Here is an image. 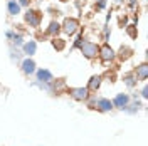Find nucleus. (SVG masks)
<instances>
[{"label":"nucleus","mask_w":148,"mask_h":146,"mask_svg":"<svg viewBox=\"0 0 148 146\" xmlns=\"http://www.w3.org/2000/svg\"><path fill=\"white\" fill-rule=\"evenodd\" d=\"M79 50H81V54L86 59H96L98 52H99V46L91 42V40H84L83 44H81V47H79Z\"/></svg>","instance_id":"1"},{"label":"nucleus","mask_w":148,"mask_h":146,"mask_svg":"<svg viewBox=\"0 0 148 146\" xmlns=\"http://www.w3.org/2000/svg\"><path fill=\"white\" fill-rule=\"evenodd\" d=\"M79 30V20L74 17H66L64 22L61 24V32H64L66 35H74Z\"/></svg>","instance_id":"2"},{"label":"nucleus","mask_w":148,"mask_h":146,"mask_svg":"<svg viewBox=\"0 0 148 146\" xmlns=\"http://www.w3.org/2000/svg\"><path fill=\"white\" fill-rule=\"evenodd\" d=\"M98 57L101 59L103 62H113L114 59H116V52H114V49L108 44V42H104L101 47H99V52H98Z\"/></svg>","instance_id":"3"},{"label":"nucleus","mask_w":148,"mask_h":146,"mask_svg":"<svg viewBox=\"0 0 148 146\" xmlns=\"http://www.w3.org/2000/svg\"><path fill=\"white\" fill-rule=\"evenodd\" d=\"M24 20L27 22L30 27L37 29L40 25V20H42V14L39 10H34V9H27V12L24 14Z\"/></svg>","instance_id":"4"},{"label":"nucleus","mask_w":148,"mask_h":146,"mask_svg":"<svg viewBox=\"0 0 148 146\" xmlns=\"http://www.w3.org/2000/svg\"><path fill=\"white\" fill-rule=\"evenodd\" d=\"M67 92H69V96H71L74 101H86L89 98V92L91 91H89L88 87H69Z\"/></svg>","instance_id":"5"},{"label":"nucleus","mask_w":148,"mask_h":146,"mask_svg":"<svg viewBox=\"0 0 148 146\" xmlns=\"http://www.w3.org/2000/svg\"><path fill=\"white\" fill-rule=\"evenodd\" d=\"M130 101H131V96H130V94L120 92V94H116V96H114V99L111 101V102H113V108H116V109L123 111L126 106H128Z\"/></svg>","instance_id":"6"},{"label":"nucleus","mask_w":148,"mask_h":146,"mask_svg":"<svg viewBox=\"0 0 148 146\" xmlns=\"http://www.w3.org/2000/svg\"><path fill=\"white\" fill-rule=\"evenodd\" d=\"M94 109H98L99 113H110V111H113L114 108H113L111 99H108V98H96Z\"/></svg>","instance_id":"7"},{"label":"nucleus","mask_w":148,"mask_h":146,"mask_svg":"<svg viewBox=\"0 0 148 146\" xmlns=\"http://www.w3.org/2000/svg\"><path fill=\"white\" fill-rule=\"evenodd\" d=\"M20 69H22V72H24V74L32 76V74L36 72L37 64L34 62V59H32V57H25V59H22V61H20Z\"/></svg>","instance_id":"8"},{"label":"nucleus","mask_w":148,"mask_h":146,"mask_svg":"<svg viewBox=\"0 0 148 146\" xmlns=\"http://www.w3.org/2000/svg\"><path fill=\"white\" fill-rule=\"evenodd\" d=\"M37 52V42L36 40H25L22 46V54L25 57H32Z\"/></svg>","instance_id":"9"},{"label":"nucleus","mask_w":148,"mask_h":146,"mask_svg":"<svg viewBox=\"0 0 148 146\" xmlns=\"http://www.w3.org/2000/svg\"><path fill=\"white\" fill-rule=\"evenodd\" d=\"M37 76V81H42V82H52L54 81V76H52V72L49 71V69H36V72H34Z\"/></svg>","instance_id":"10"},{"label":"nucleus","mask_w":148,"mask_h":146,"mask_svg":"<svg viewBox=\"0 0 148 146\" xmlns=\"http://www.w3.org/2000/svg\"><path fill=\"white\" fill-rule=\"evenodd\" d=\"M135 76H136V79L138 81H147L148 79V65L147 62H143V64L136 65V69H135Z\"/></svg>","instance_id":"11"},{"label":"nucleus","mask_w":148,"mask_h":146,"mask_svg":"<svg viewBox=\"0 0 148 146\" xmlns=\"http://www.w3.org/2000/svg\"><path fill=\"white\" fill-rule=\"evenodd\" d=\"M141 108H143V104H141V102H140L138 99H135L133 102L130 101V102H128V106H126V108H125L123 111H125L126 114H136V113H138V111L141 109Z\"/></svg>","instance_id":"12"},{"label":"nucleus","mask_w":148,"mask_h":146,"mask_svg":"<svg viewBox=\"0 0 148 146\" xmlns=\"http://www.w3.org/2000/svg\"><path fill=\"white\" fill-rule=\"evenodd\" d=\"M7 12H9V15L15 17L22 12V7L17 3V0H10V2H7Z\"/></svg>","instance_id":"13"},{"label":"nucleus","mask_w":148,"mask_h":146,"mask_svg":"<svg viewBox=\"0 0 148 146\" xmlns=\"http://www.w3.org/2000/svg\"><path fill=\"white\" fill-rule=\"evenodd\" d=\"M123 82H125V86L130 87V89H133V87H136V84H138V79H136V76L133 72H128L123 76Z\"/></svg>","instance_id":"14"},{"label":"nucleus","mask_w":148,"mask_h":146,"mask_svg":"<svg viewBox=\"0 0 148 146\" xmlns=\"http://www.w3.org/2000/svg\"><path fill=\"white\" fill-rule=\"evenodd\" d=\"M47 35H52L56 37L57 34H61V24L57 22V20H52L51 24H49V27H47Z\"/></svg>","instance_id":"15"},{"label":"nucleus","mask_w":148,"mask_h":146,"mask_svg":"<svg viewBox=\"0 0 148 146\" xmlns=\"http://www.w3.org/2000/svg\"><path fill=\"white\" fill-rule=\"evenodd\" d=\"M101 81H103L101 76H92L86 87H88L89 91H98V89H99V86H101Z\"/></svg>","instance_id":"16"},{"label":"nucleus","mask_w":148,"mask_h":146,"mask_svg":"<svg viewBox=\"0 0 148 146\" xmlns=\"http://www.w3.org/2000/svg\"><path fill=\"white\" fill-rule=\"evenodd\" d=\"M32 86L34 87H39L40 91H44V92H54L52 91V84L51 82H42V81H32Z\"/></svg>","instance_id":"17"},{"label":"nucleus","mask_w":148,"mask_h":146,"mask_svg":"<svg viewBox=\"0 0 148 146\" xmlns=\"http://www.w3.org/2000/svg\"><path fill=\"white\" fill-rule=\"evenodd\" d=\"M10 40H12L14 47H22V46H24V42H25V40H24V37H22V34H15V32H14V35H12Z\"/></svg>","instance_id":"18"},{"label":"nucleus","mask_w":148,"mask_h":146,"mask_svg":"<svg viewBox=\"0 0 148 146\" xmlns=\"http://www.w3.org/2000/svg\"><path fill=\"white\" fill-rule=\"evenodd\" d=\"M22 55H24V54H20V50H17V47H15V49H14V47H10V59H12V61L20 62V61H22Z\"/></svg>","instance_id":"19"},{"label":"nucleus","mask_w":148,"mask_h":146,"mask_svg":"<svg viewBox=\"0 0 148 146\" xmlns=\"http://www.w3.org/2000/svg\"><path fill=\"white\" fill-rule=\"evenodd\" d=\"M84 42V37H83V32H79V35L76 37V40L73 42V49H79L81 44Z\"/></svg>","instance_id":"20"},{"label":"nucleus","mask_w":148,"mask_h":146,"mask_svg":"<svg viewBox=\"0 0 148 146\" xmlns=\"http://www.w3.org/2000/svg\"><path fill=\"white\" fill-rule=\"evenodd\" d=\"M52 46H54L57 50H62L64 46H66V42L62 40V39H54V40H52Z\"/></svg>","instance_id":"21"},{"label":"nucleus","mask_w":148,"mask_h":146,"mask_svg":"<svg viewBox=\"0 0 148 146\" xmlns=\"http://www.w3.org/2000/svg\"><path fill=\"white\" fill-rule=\"evenodd\" d=\"M126 30H128V34H130V37H136V30H135V25H126Z\"/></svg>","instance_id":"22"},{"label":"nucleus","mask_w":148,"mask_h":146,"mask_svg":"<svg viewBox=\"0 0 148 146\" xmlns=\"http://www.w3.org/2000/svg\"><path fill=\"white\" fill-rule=\"evenodd\" d=\"M17 3H18V5H20V7H22V9H24V7L27 9L29 5L32 3V0H17Z\"/></svg>","instance_id":"23"},{"label":"nucleus","mask_w":148,"mask_h":146,"mask_svg":"<svg viewBox=\"0 0 148 146\" xmlns=\"http://www.w3.org/2000/svg\"><path fill=\"white\" fill-rule=\"evenodd\" d=\"M141 98H143V99H148V86L147 84L141 87Z\"/></svg>","instance_id":"24"},{"label":"nucleus","mask_w":148,"mask_h":146,"mask_svg":"<svg viewBox=\"0 0 148 146\" xmlns=\"http://www.w3.org/2000/svg\"><path fill=\"white\" fill-rule=\"evenodd\" d=\"M106 5V0H98V9H104Z\"/></svg>","instance_id":"25"},{"label":"nucleus","mask_w":148,"mask_h":146,"mask_svg":"<svg viewBox=\"0 0 148 146\" xmlns=\"http://www.w3.org/2000/svg\"><path fill=\"white\" fill-rule=\"evenodd\" d=\"M12 35H14V30H7V32H5V37H7V39H12Z\"/></svg>","instance_id":"26"},{"label":"nucleus","mask_w":148,"mask_h":146,"mask_svg":"<svg viewBox=\"0 0 148 146\" xmlns=\"http://www.w3.org/2000/svg\"><path fill=\"white\" fill-rule=\"evenodd\" d=\"M61 2H67V0H61Z\"/></svg>","instance_id":"27"},{"label":"nucleus","mask_w":148,"mask_h":146,"mask_svg":"<svg viewBox=\"0 0 148 146\" xmlns=\"http://www.w3.org/2000/svg\"><path fill=\"white\" fill-rule=\"evenodd\" d=\"M9 2H10V0H9Z\"/></svg>","instance_id":"28"}]
</instances>
